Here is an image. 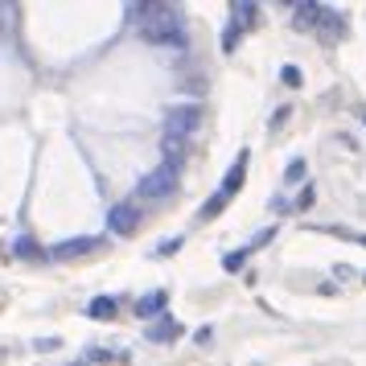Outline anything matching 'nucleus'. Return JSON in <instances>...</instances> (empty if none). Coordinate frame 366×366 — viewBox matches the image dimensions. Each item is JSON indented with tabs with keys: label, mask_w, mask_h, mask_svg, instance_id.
<instances>
[{
	"label": "nucleus",
	"mask_w": 366,
	"mask_h": 366,
	"mask_svg": "<svg viewBox=\"0 0 366 366\" xmlns=\"http://www.w3.org/2000/svg\"><path fill=\"white\" fill-rule=\"evenodd\" d=\"M280 79H284L288 86H300V70H297V66H284V70H280Z\"/></svg>",
	"instance_id": "12"
},
{
	"label": "nucleus",
	"mask_w": 366,
	"mask_h": 366,
	"mask_svg": "<svg viewBox=\"0 0 366 366\" xmlns=\"http://www.w3.org/2000/svg\"><path fill=\"white\" fill-rule=\"evenodd\" d=\"M86 313L95 317V321H107V317H116V300L112 297H95L91 305H86Z\"/></svg>",
	"instance_id": "7"
},
{
	"label": "nucleus",
	"mask_w": 366,
	"mask_h": 366,
	"mask_svg": "<svg viewBox=\"0 0 366 366\" xmlns=\"http://www.w3.org/2000/svg\"><path fill=\"white\" fill-rule=\"evenodd\" d=\"M243 169H247V157H239V165H234L231 173H227V182H222V189H218V194H222V198H231L234 189H239V185H243Z\"/></svg>",
	"instance_id": "6"
},
{
	"label": "nucleus",
	"mask_w": 366,
	"mask_h": 366,
	"mask_svg": "<svg viewBox=\"0 0 366 366\" xmlns=\"http://www.w3.org/2000/svg\"><path fill=\"white\" fill-rule=\"evenodd\" d=\"M297 177H305V161H292L288 165V182H297Z\"/></svg>",
	"instance_id": "13"
},
{
	"label": "nucleus",
	"mask_w": 366,
	"mask_h": 366,
	"mask_svg": "<svg viewBox=\"0 0 366 366\" xmlns=\"http://www.w3.org/2000/svg\"><path fill=\"white\" fill-rule=\"evenodd\" d=\"M173 333H177V325H173V321H165V325H157V330H152L149 337H157V342H165V337H173Z\"/></svg>",
	"instance_id": "11"
},
{
	"label": "nucleus",
	"mask_w": 366,
	"mask_h": 366,
	"mask_svg": "<svg viewBox=\"0 0 366 366\" xmlns=\"http://www.w3.org/2000/svg\"><path fill=\"white\" fill-rule=\"evenodd\" d=\"M165 292H149V297H144V300H140V305H136V313H140V317H152V313H157V309H165Z\"/></svg>",
	"instance_id": "8"
},
{
	"label": "nucleus",
	"mask_w": 366,
	"mask_h": 366,
	"mask_svg": "<svg viewBox=\"0 0 366 366\" xmlns=\"http://www.w3.org/2000/svg\"><path fill=\"white\" fill-rule=\"evenodd\" d=\"M107 227H112V234H132L136 227H140V206H136V202H119V206H112Z\"/></svg>",
	"instance_id": "4"
},
{
	"label": "nucleus",
	"mask_w": 366,
	"mask_h": 366,
	"mask_svg": "<svg viewBox=\"0 0 366 366\" xmlns=\"http://www.w3.org/2000/svg\"><path fill=\"white\" fill-rule=\"evenodd\" d=\"M177 189V165H161V169H152V173H144V182L136 185V198L140 202H157V198H169Z\"/></svg>",
	"instance_id": "2"
},
{
	"label": "nucleus",
	"mask_w": 366,
	"mask_h": 366,
	"mask_svg": "<svg viewBox=\"0 0 366 366\" xmlns=\"http://www.w3.org/2000/svg\"><path fill=\"white\" fill-rule=\"evenodd\" d=\"M128 13H132V25L140 29L144 41L152 46H185V21L177 9H169V4H128Z\"/></svg>",
	"instance_id": "1"
},
{
	"label": "nucleus",
	"mask_w": 366,
	"mask_h": 366,
	"mask_svg": "<svg viewBox=\"0 0 366 366\" xmlns=\"http://www.w3.org/2000/svg\"><path fill=\"white\" fill-rule=\"evenodd\" d=\"M231 13L239 17V25H251V21H255V4H247V0H239V4H234Z\"/></svg>",
	"instance_id": "10"
},
{
	"label": "nucleus",
	"mask_w": 366,
	"mask_h": 366,
	"mask_svg": "<svg viewBox=\"0 0 366 366\" xmlns=\"http://www.w3.org/2000/svg\"><path fill=\"white\" fill-rule=\"evenodd\" d=\"M99 247V239H70V243H58L54 247V255L58 259H74V255H86V251Z\"/></svg>",
	"instance_id": "5"
},
{
	"label": "nucleus",
	"mask_w": 366,
	"mask_h": 366,
	"mask_svg": "<svg viewBox=\"0 0 366 366\" xmlns=\"http://www.w3.org/2000/svg\"><path fill=\"white\" fill-rule=\"evenodd\" d=\"M317 17H321V9H317V4H297V29H313Z\"/></svg>",
	"instance_id": "9"
},
{
	"label": "nucleus",
	"mask_w": 366,
	"mask_h": 366,
	"mask_svg": "<svg viewBox=\"0 0 366 366\" xmlns=\"http://www.w3.org/2000/svg\"><path fill=\"white\" fill-rule=\"evenodd\" d=\"M202 112L198 107H189V103H182V107H169L165 116V136H177V140H189V132L198 128Z\"/></svg>",
	"instance_id": "3"
}]
</instances>
